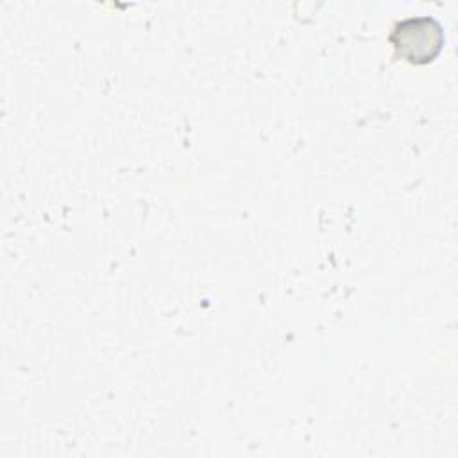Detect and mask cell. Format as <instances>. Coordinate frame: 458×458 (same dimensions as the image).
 Returning a JSON list of instances; mask_svg holds the SVG:
<instances>
[{
	"instance_id": "6da1fadb",
	"label": "cell",
	"mask_w": 458,
	"mask_h": 458,
	"mask_svg": "<svg viewBox=\"0 0 458 458\" xmlns=\"http://www.w3.org/2000/svg\"><path fill=\"white\" fill-rule=\"evenodd\" d=\"M444 27L429 14L406 16L397 20L388 34V43L394 48L395 57L422 66L437 59L444 48Z\"/></svg>"
}]
</instances>
